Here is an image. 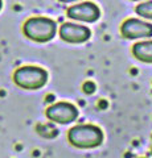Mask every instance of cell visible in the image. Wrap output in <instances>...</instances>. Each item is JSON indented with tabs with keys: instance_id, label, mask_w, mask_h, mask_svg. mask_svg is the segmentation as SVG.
<instances>
[{
	"instance_id": "1",
	"label": "cell",
	"mask_w": 152,
	"mask_h": 158,
	"mask_svg": "<svg viewBox=\"0 0 152 158\" xmlns=\"http://www.w3.org/2000/svg\"><path fill=\"white\" fill-rule=\"evenodd\" d=\"M67 138L76 148L91 149L103 142V132L93 124H82L73 127L67 133Z\"/></svg>"
},
{
	"instance_id": "2",
	"label": "cell",
	"mask_w": 152,
	"mask_h": 158,
	"mask_svg": "<svg viewBox=\"0 0 152 158\" xmlns=\"http://www.w3.org/2000/svg\"><path fill=\"white\" fill-rule=\"evenodd\" d=\"M24 34L36 42H46L54 37L57 25L48 17H32L23 27Z\"/></svg>"
},
{
	"instance_id": "9",
	"label": "cell",
	"mask_w": 152,
	"mask_h": 158,
	"mask_svg": "<svg viewBox=\"0 0 152 158\" xmlns=\"http://www.w3.org/2000/svg\"><path fill=\"white\" fill-rule=\"evenodd\" d=\"M135 12L141 17L152 20V0L151 2H145V3L139 4V6L135 8Z\"/></svg>"
},
{
	"instance_id": "4",
	"label": "cell",
	"mask_w": 152,
	"mask_h": 158,
	"mask_svg": "<svg viewBox=\"0 0 152 158\" xmlns=\"http://www.w3.org/2000/svg\"><path fill=\"white\" fill-rule=\"evenodd\" d=\"M78 116L77 108L67 102H58L46 110V117L58 124H69Z\"/></svg>"
},
{
	"instance_id": "11",
	"label": "cell",
	"mask_w": 152,
	"mask_h": 158,
	"mask_svg": "<svg viewBox=\"0 0 152 158\" xmlns=\"http://www.w3.org/2000/svg\"><path fill=\"white\" fill-rule=\"evenodd\" d=\"M2 6H3V3H2V0H0V9H2Z\"/></svg>"
},
{
	"instance_id": "8",
	"label": "cell",
	"mask_w": 152,
	"mask_h": 158,
	"mask_svg": "<svg viewBox=\"0 0 152 158\" xmlns=\"http://www.w3.org/2000/svg\"><path fill=\"white\" fill-rule=\"evenodd\" d=\"M132 53L135 58L145 63H152V40L141 41L132 46Z\"/></svg>"
},
{
	"instance_id": "6",
	"label": "cell",
	"mask_w": 152,
	"mask_h": 158,
	"mask_svg": "<svg viewBox=\"0 0 152 158\" xmlns=\"http://www.w3.org/2000/svg\"><path fill=\"white\" fill-rule=\"evenodd\" d=\"M101 16V11L94 3H81L77 6H72L67 9V17L77 21L94 23Z\"/></svg>"
},
{
	"instance_id": "3",
	"label": "cell",
	"mask_w": 152,
	"mask_h": 158,
	"mask_svg": "<svg viewBox=\"0 0 152 158\" xmlns=\"http://www.w3.org/2000/svg\"><path fill=\"white\" fill-rule=\"evenodd\" d=\"M15 83L24 90H38L48 81V73L37 66H24L13 74Z\"/></svg>"
},
{
	"instance_id": "5",
	"label": "cell",
	"mask_w": 152,
	"mask_h": 158,
	"mask_svg": "<svg viewBox=\"0 0 152 158\" xmlns=\"http://www.w3.org/2000/svg\"><path fill=\"white\" fill-rule=\"evenodd\" d=\"M120 32L126 38L130 40L152 37V24L139 19H128L122 24Z\"/></svg>"
},
{
	"instance_id": "10",
	"label": "cell",
	"mask_w": 152,
	"mask_h": 158,
	"mask_svg": "<svg viewBox=\"0 0 152 158\" xmlns=\"http://www.w3.org/2000/svg\"><path fill=\"white\" fill-rule=\"evenodd\" d=\"M61 3H72V2H77V0H58Z\"/></svg>"
},
{
	"instance_id": "12",
	"label": "cell",
	"mask_w": 152,
	"mask_h": 158,
	"mask_svg": "<svg viewBox=\"0 0 152 158\" xmlns=\"http://www.w3.org/2000/svg\"><path fill=\"white\" fill-rule=\"evenodd\" d=\"M134 2H138V0H134Z\"/></svg>"
},
{
	"instance_id": "7",
	"label": "cell",
	"mask_w": 152,
	"mask_h": 158,
	"mask_svg": "<svg viewBox=\"0 0 152 158\" xmlns=\"http://www.w3.org/2000/svg\"><path fill=\"white\" fill-rule=\"evenodd\" d=\"M91 36V32L87 27H82L78 24L65 23L60 28V37L70 44H82L87 41Z\"/></svg>"
}]
</instances>
